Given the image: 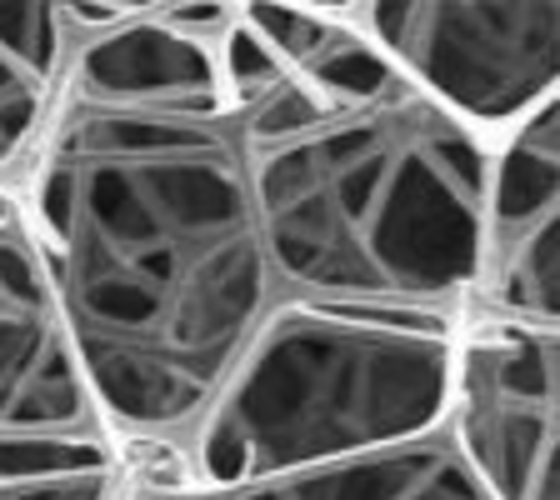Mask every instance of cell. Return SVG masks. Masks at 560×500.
<instances>
[{
  "label": "cell",
  "mask_w": 560,
  "mask_h": 500,
  "mask_svg": "<svg viewBox=\"0 0 560 500\" xmlns=\"http://www.w3.org/2000/svg\"><path fill=\"white\" fill-rule=\"evenodd\" d=\"M480 280L505 321L556 330L560 315V105L515 126L486 175V251Z\"/></svg>",
  "instance_id": "8992f818"
},
{
  "label": "cell",
  "mask_w": 560,
  "mask_h": 500,
  "mask_svg": "<svg viewBox=\"0 0 560 500\" xmlns=\"http://www.w3.org/2000/svg\"><path fill=\"white\" fill-rule=\"evenodd\" d=\"M15 221H21V206H15L11 186H0V231H5V225H15Z\"/></svg>",
  "instance_id": "9a60e30c"
},
{
  "label": "cell",
  "mask_w": 560,
  "mask_h": 500,
  "mask_svg": "<svg viewBox=\"0 0 560 500\" xmlns=\"http://www.w3.org/2000/svg\"><path fill=\"white\" fill-rule=\"evenodd\" d=\"M95 396L21 225L0 231V441H101Z\"/></svg>",
  "instance_id": "52a82bcc"
},
{
  "label": "cell",
  "mask_w": 560,
  "mask_h": 500,
  "mask_svg": "<svg viewBox=\"0 0 560 500\" xmlns=\"http://www.w3.org/2000/svg\"><path fill=\"white\" fill-rule=\"evenodd\" d=\"M215 60H221V75H225V91H231L235 111H250L260 95H270L285 75H291V70L280 66L276 50L245 25V15H235V21L221 31V40H215Z\"/></svg>",
  "instance_id": "8fae6325"
},
{
  "label": "cell",
  "mask_w": 560,
  "mask_h": 500,
  "mask_svg": "<svg viewBox=\"0 0 560 500\" xmlns=\"http://www.w3.org/2000/svg\"><path fill=\"white\" fill-rule=\"evenodd\" d=\"M66 81L75 91V105L126 111V116L221 126V116L235 111L215 40H196L165 21H126L105 31L81 50Z\"/></svg>",
  "instance_id": "ba28073f"
},
{
  "label": "cell",
  "mask_w": 560,
  "mask_h": 500,
  "mask_svg": "<svg viewBox=\"0 0 560 500\" xmlns=\"http://www.w3.org/2000/svg\"><path fill=\"white\" fill-rule=\"evenodd\" d=\"M225 500H490L466 461L441 441H410L396 451L355 455L336 466L260 480Z\"/></svg>",
  "instance_id": "30bf717a"
},
{
  "label": "cell",
  "mask_w": 560,
  "mask_h": 500,
  "mask_svg": "<svg viewBox=\"0 0 560 500\" xmlns=\"http://www.w3.org/2000/svg\"><path fill=\"white\" fill-rule=\"evenodd\" d=\"M241 155L270 270L305 291L431 311L480 280L486 146L420 91L245 140Z\"/></svg>",
  "instance_id": "7a4b0ae2"
},
{
  "label": "cell",
  "mask_w": 560,
  "mask_h": 500,
  "mask_svg": "<svg viewBox=\"0 0 560 500\" xmlns=\"http://www.w3.org/2000/svg\"><path fill=\"white\" fill-rule=\"evenodd\" d=\"M0 500H120V480L116 466L56 480H15V486H0Z\"/></svg>",
  "instance_id": "4fadbf2b"
},
{
  "label": "cell",
  "mask_w": 560,
  "mask_h": 500,
  "mask_svg": "<svg viewBox=\"0 0 560 500\" xmlns=\"http://www.w3.org/2000/svg\"><path fill=\"white\" fill-rule=\"evenodd\" d=\"M66 15L46 0H0V186L25 171L66 91Z\"/></svg>",
  "instance_id": "9c48e42d"
},
{
  "label": "cell",
  "mask_w": 560,
  "mask_h": 500,
  "mask_svg": "<svg viewBox=\"0 0 560 500\" xmlns=\"http://www.w3.org/2000/svg\"><path fill=\"white\" fill-rule=\"evenodd\" d=\"M60 15H66V21H85V25H110L136 11H126V5H60Z\"/></svg>",
  "instance_id": "5bb4252c"
},
{
  "label": "cell",
  "mask_w": 560,
  "mask_h": 500,
  "mask_svg": "<svg viewBox=\"0 0 560 500\" xmlns=\"http://www.w3.org/2000/svg\"><path fill=\"white\" fill-rule=\"evenodd\" d=\"M365 35L385 60L425 85L460 126H521L556 101L560 11L530 5H451V0H396L365 5Z\"/></svg>",
  "instance_id": "277c9868"
},
{
  "label": "cell",
  "mask_w": 560,
  "mask_h": 500,
  "mask_svg": "<svg viewBox=\"0 0 560 500\" xmlns=\"http://www.w3.org/2000/svg\"><path fill=\"white\" fill-rule=\"evenodd\" d=\"M241 15H245V25L276 50L285 70H301L305 60L330 40V31H336V25L320 21L315 11H295V5H245Z\"/></svg>",
  "instance_id": "7c38bea8"
},
{
  "label": "cell",
  "mask_w": 560,
  "mask_h": 500,
  "mask_svg": "<svg viewBox=\"0 0 560 500\" xmlns=\"http://www.w3.org/2000/svg\"><path fill=\"white\" fill-rule=\"evenodd\" d=\"M21 235L95 410L130 431L206 416L270 315L245 155L206 120L60 111L31 155Z\"/></svg>",
  "instance_id": "6da1fadb"
},
{
  "label": "cell",
  "mask_w": 560,
  "mask_h": 500,
  "mask_svg": "<svg viewBox=\"0 0 560 500\" xmlns=\"http://www.w3.org/2000/svg\"><path fill=\"white\" fill-rule=\"evenodd\" d=\"M455 330L410 305L291 301L270 311L196 441L200 490H250L295 470L431 441L451 416Z\"/></svg>",
  "instance_id": "3957f363"
},
{
  "label": "cell",
  "mask_w": 560,
  "mask_h": 500,
  "mask_svg": "<svg viewBox=\"0 0 560 500\" xmlns=\"http://www.w3.org/2000/svg\"><path fill=\"white\" fill-rule=\"evenodd\" d=\"M556 330L480 321L455 340V455L490 500H560Z\"/></svg>",
  "instance_id": "5b68a950"
}]
</instances>
